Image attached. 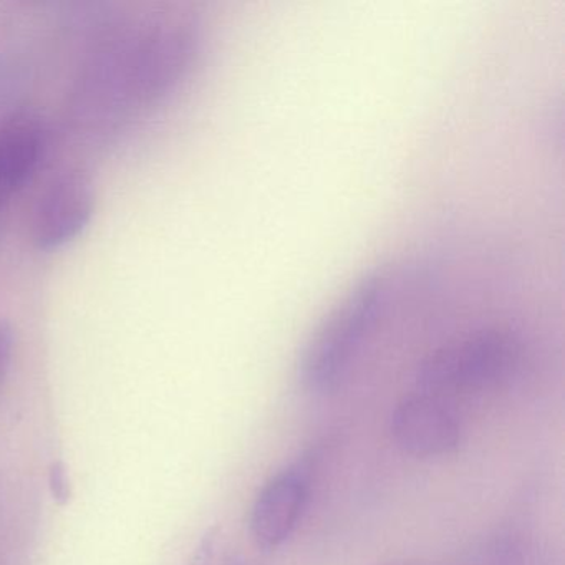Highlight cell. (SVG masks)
Wrapping results in <instances>:
<instances>
[{"instance_id":"obj_6","label":"cell","mask_w":565,"mask_h":565,"mask_svg":"<svg viewBox=\"0 0 565 565\" xmlns=\"http://www.w3.org/2000/svg\"><path fill=\"white\" fill-rule=\"evenodd\" d=\"M47 148V124L35 111H18L0 125V204L31 183Z\"/></svg>"},{"instance_id":"obj_11","label":"cell","mask_w":565,"mask_h":565,"mask_svg":"<svg viewBox=\"0 0 565 565\" xmlns=\"http://www.w3.org/2000/svg\"><path fill=\"white\" fill-rule=\"evenodd\" d=\"M224 565H247V562L239 557V555H231V557L226 558Z\"/></svg>"},{"instance_id":"obj_4","label":"cell","mask_w":565,"mask_h":565,"mask_svg":"<svg viewBox=\"0 0 565 565\" xmlns=\"http://www.w3.org/2000/svg\"><path fill=\"white\" fill-rule=\"evenodd\" d=\"M390 431L399 449L419 459L451 455L462 439L461 418L451 403L419 390L395 406Z\"/></svg>"},{"instance_id":"obj_8","label":"cell","mask_w":565,"mask_h":565,"mask_svg":"<svg viewBox=\"0 0 565 565\" xmlns=\"http://www.w3.org/2000/svg\"><path fill=\"white\" fill-rule=\"evenodd\" d=\"M482 565H527V557L518 541L501 539L492 545Z\"/></svg>"},{"instance_id":"obj_10","label":"cell","mask_w":565,"mask_h":565,"mask_svg":"<svg viewBox=\"0 0 565 565\" xmlns=\"http://www.w3.org/2000/svg\"><path fill=\"white\" fill-rule=\"evenodd\" d=\"M14 329L11 323L0 320V382L4 380L14 353Z\"/></svg>"},{"instance_id":"obj_3","label":"cell","mask_w":565,"mask_h":565,"mask_svg":"<svg viewBox=\"0 0 565 565\" xmlns=\"http://www.w3.org/2000/svg\"><path fill=\"white\" fill-rule=\"evenodd\" d=\"M94 181L81 170H65L45 186L32 216V241L52 253L74 243L94 220Z\"/></svg>"},{"instance_id":"obj_5","label":"cell","mask_w":565,"mask_h":565,"mask_svg":"<svg viewBox=\"0 0 565 565\" xmlns=\"http://www.w3.org/2000/svg\"><path fill=\"white\" fill-rule=\"evenodd\" d=\"M312 488L309 462H296L269 479L250 509V534L257 547L276 551L296 532Z\"/></svg>"},{"instance_id":"obj_2","label":"cell","mask_w":565,"mask_h":565,"mask_svg":"<svg viewBox=\"0 0 565 565\" xmlns=\"http://www.w3.org/2000/svg\"><path fill=\"white\" fill-rule=\"evenodd\" d=\"M525 363V342L508 329H486L446 343L416 370L419 392L443 396L508 385Z\"/></svg>"},{"instance_id":"obj_12","label":"cell","mask_w":565,"mask_h":565,"mask_svg":"<svg viewBox=\"0 0 565 565\" xmlns=\"http://www.w3.org/2000/svg\"><path fill=\"white\" fill-rule=\"evenodd\" d=\"M388 565H413V564H388Z\"/></svg>"},{"instance_id":"obj_7","label":"cell","mask_w":565,"mask_h":565,"mask_svg":"<svg viewBox=\"0 0 565 565\" xmlns=\"http://www.w3.org/2000/svg\"><path fill=\"white\" fill-rule=\"evenodd\" d=\"M49 491L58 505H67L72 501L74 489L64 459H54L49 466Z\"/></svg>"},{"instance_id":"obj_1","label":"cell","mask_w":565,"mask_h":565,"mask_svg":"<svg viewBox=\"0 0 565 565\" xmlns=\"http://www.w3.org/2000/svg\"><path fill=\"white\" fill-rule=\"evenodd\" d=\"M395 287V273L379 267L343 297L303 350L299 380L307 392L323 395L342 385L385 317Z\"/></svg>"},{"instance_id":"obj_9","label":"cell","mask_w":565,"mask_h":565,"mask_svg":"<svg viewBox=\"0 0 565 565\" xmlns=\"http://www.w3.org/2000/svg\"><path fill=\"white\" fill-rule=\"evenodd\" d=\"M221 527L211 525L204 531L198 542L196 548L191 554L186 565H216L217 544H220Z\"/></svg>"}]
</instances>
